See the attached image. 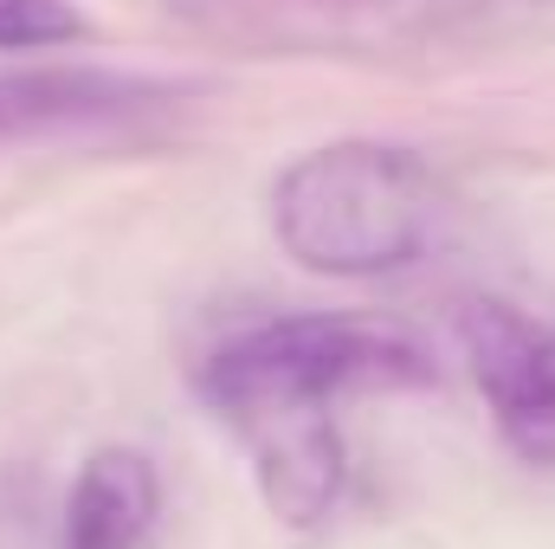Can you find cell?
<instances>
[{"mask_svg": "<svg viewBox=\"0 0 555 549\" xmlns=\"http://www.w3.org/2000/svg\"><path fill=\"white\" fill-rule=\"evenodd\" d=\"M426 382V356L408 336L362 317H272L220 343L194 388L220 426L246 446L259 498L278 524L310 531L330 518L349 478L336 401L362 388Z\"/></svg>", "mask_w": 555, "mask_h": 549, "instance_id": "6da1fadb", "label": "cell"}, {"mask_svg": "<svg viewBox=\"0 0 555 549\" xmlns=\"http://www.w3.org/2000/svg\"><path fill=\"white\" fill-rule=\"evenodd\" d=\"M272 240L317 278H388L414 266L439 220V188L414 149L343 137L304 149L272 181Z\"/></svg>", "mask_w": 555, "mask_h": 549, "instance_id": "7a4b0ae2", "label": "cell"}, {"mask_svg": "<svg viewBox=\"0 0 555 549\" xmlns=\"http://www.w3.org/2000/svg\"><path fill=\"white\" fill-rule=\"evenodd\" d=\"M459 349L491 408L498 439L524 465H555V323L504 297H465Z\"/></svg>", "mask_w": 555, "mask_h": 549, "instance_id": "3957f363", "label": "cell"}, {"mask_svg": "<svg viewBox=\"0 0 555 549\" xmlns=\"http://www.w3.org/2000/svg\"><path fill=\"white\" fill-rule=\"evenodd\" d=\"M162 85L130 78V72H104V65H26V72H0V142L39 137V130H78V124H104V117H130L142 104H155Z\"/></svg>", "mask_w": 555, "mask_h": 549, "instance_id": "277c9868", "label": "cell"}, {"mask_svg": "<svg viewBox=\"0 0 555 549\" xmlns=\"http://www.w3.org/2000/svg\"><path fill=\"white\" fill-rule=\"evenodd\" d=\"M162 518V478L137 446H98L65 491V549H142Z\"/></svg>", "mask_w": 555, "mask_h": 549, "instance_id": "5b68a950", "label": "cell"}, {"mask_svg": "<svg viewBox=\"0 0 555 549\" xmlns=\"http://www.w3.org/2000/svg\"><path fill=\"white\" fill-rule=\"evenodd\" d=\"M85 33L91 26L72 0H0V52H52Z\"/></svg>", "mask_w": 555, "mask_h": 549, "instance_id": "8992f818", "label": "cell"}]
</instances>
